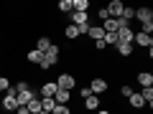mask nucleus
Here are the masks:
<instances>
[{"label":"nucleus","instance_id":"nucleus-9","mask_svg":"<svg viewBox=\"0 0 153 114\" xmlns=\"http://www.w3.org/2000/svg\"><path fill=\"white\" fill-rule=\"evenodd\" d=\"M133 36H135V31H133L130 26H125V28L117 31V41H120V43H133Z\"/></svg>","mask_w":153,"mask_h":114},{"label":"nucleus","instance_id":"nucleus-35","mask_svg":"<svg viewBox=\"0 0 153 114\" xmlns=\"http://www.w3.org/2000/svg\"><path fill=\"white\" fill-rule=\"evenodd\" d=\"M38 114H49V112H44V109H41V112H38Z\"/></svg>","mask_w":153,"mask_h":114},{"label":"nucleus","instance_id":"nucleus-31","mask_svg":"<svg viewBox=\"0 0 153 114\" xmlns=\"http://www.w3.org/2000/svg\"><path fill=\"white\" fill-rule=\"evenodd\" d=\"M107 46H105V41H94V51H105Z\"/></svg>","mask_w":153,"mask_h":114},{"label":"nucleus","instance_id":"nucleus-2","mask_svg":"<svg viewBox=\"0 0 153 114\" xmlns=\"http://www.w3.org/2000/svg\"><path fill=\"white\" fill-rule=\"evenodd\" d=\"M56 86H59V89H64V91H71V89H74L76 86V76L74 74H66V71H64V74H59V76H56Z\"/></svg>","mask_w":153,"mask_h":114},{"label":"nucleus","instance_id":"nucleus-7","mask_svg":"<svg viewBox=\"0 0 153 114\" xmlns=\"http://www.w3.org/2000/svg\"><path fill=\"white\" fill-rule=\"evenodd\" d=\"M54 102L59 104V107H69V102H71V91H64V89H56V94H54Z\"/></svg>","mask_w":153,"mask_h":114},{"label":"nucleus","instance_id":"nucleus-4","mask_svg":"<svg viewBox=\"0 0 153 114\" xmlns=\"http://www.w3.org/2000/svg\"><path fill=\"white\" fill-rule=\"evenodd\" d=\"M133 43H138L140 48H153V36H148V33H143V31H138L135 36H133Z\"/></svg>","mask_w":153,"mask_h":114},{"label":"nucleus","instance_id":"nucleus-14","mask_svg":"<svg viewBox=\"0 0 153 114\" xmlns=\"http://www.w3.org/2000/svg\"><path fill=\"white\" fill-rule=\"evenodd\" d=\"M89 0H71V10L74 13H89Z\"/></svg>","mask_w":153,"mask_h":114},{"label":"nucleus","instance_id":"nucleus-24","mask_svg":"<svg viewBox=\"0 0 153 114\" xmlns=\"http://www.w3.org/2000/svg\"><path fill=\"white\" fill-rule=\"evenodd\" d=\"M102 41H105V46H112V48H115L117 43H120V41H117V33H105V38H102Z\"/></svg>","mask_w":153,"mask_h":114},{"label":"nucleus","instance_id":"nucleus-29","mask_svg":"<svg viewBox=\"0 0 153 114\" xmlns=\"http://www.w3.org/2000/svg\"><path fill=\"white\" fill-rule=\"evenodd\" d=\"M51 114H71V109H69V107H59V104H56Z\"/></svg>","mask_w":153,"mask_h":114},{"label":"nucleus","instance_id":"nucleus-22","mask_svg":"<svg viewBox=\"0 0 153 114\" xmlns=\"http://www.w3.org/2000/svg\"><path fill=\"white\" fill-rule=\"evenodd\" d=\"M115 48H117V53H120L123 58H125V56H133V43H117Z\"/></svg>","mask_w":153,"mask_h":114},{"label":"nucleus","instance_id":"nucleus-28","mask_svg":"<svg viewBox=\"0 0 153 114\" xmlns=\"http://www.w3.org/2000/svg\"><path fill=\"white\" fill-rule=\"evenodd\" d=\"M120 94H123V96H130V94H133V86H130V84H123V86H120Z\"/></svg>","mask_w":153,"mask_h":114},{"label":"nucleus","instance_id":"nucleus-26","mask_svg":"<svg viewBox=\"0 0 153 114\" xmlns=\"http://www.w3.org/2000/svg\"><path fill=\"white\" fill-rule=\"evenodd\" d=\"M56 8H59L61 13H71V0H59V5H56Z\"/></svg>","mask_w":153,"mask_h":114},{"label":"nucleus","instance_id":"nucleus-27","mask_svg":"<svg viewBox=\"0 0 153 114\" xmlns=\"http://www.w3.org/2000/svg\"><path fill=\"white\" fill-rule=\"evenodd\" d=\"M10 89V79L8 76H0V91H8Z\"/></svg>","mask_w":153,"mask_h":114},{"label":"nucleus","instance_id":"nucleus-19","mask_svg":"<svg viewBox=\"0 0 153 114\" xmlns=\"http://www.w3.org/2000/svg\"><path fill=\"white\" fill-rule=\"evenodd\" d=\"M49 48H51V38H49V36H41V38L36 41V51H41V53H46Z\"/></svg>","mask_w":153,"mask_h":114},{"label":"nucleus","instance_id":"nucleus-21","mask_svg":"<svg viewBox=\"0 0 153 114\" xmlns=\"http://www.w3.org/2000/svg\"><path fill=\"white\" fill-rule=\"evenodd\" d=\"M64 36L69 38V41H76V38H79V28H76V26H71V23H69V26L64 28Z\"/></svg>","mask_w":153,"mask_h":114},{"label":"nucleus","instance_id":"nucleus-32","mask_svg":"<svg viewBox=\"0 0 153 114\" xmlns=\"http://www.w3.org/2000/svg\"><path fill=\"white\" fill-rule=\"evenodd\" d=\"M89 94H92V91H89V86H84V89H82V91H79V96H82V99H87V96H89Z\"/></svg>","mask_w":153,"mask_h":114},{"label":"nucleus","instance_id":"nucleus-33","mask_svg":"<svg viewBox=\"0 0 153 114\" xmlns=\"http://www.w3.org/2000/svg\"><path fill=\"white\" fill-rule=\"evenodd\" d=\"M16 114H28V109H26V107H18V109H16Z\"/></svg>","mask_w":153,"mask_h":114},{"label":"nucleus","instance_id":"nucleus-3","mask_svg":"<svg viewBox=\"0 0 153 114\" xmlns=\"http://www.w3.org/2000/svg\"><path fill=\"white\" fill-rule=\"evenodd\" d=\"M16 86H10V89H8V91H5V96H3V102H0V107H3V109H5V112H16V109H18V99H16Z\"/></svg>","mask_w":153,"mask_h":114},{"label":"nucleus","instance_id":"nucleus-30","mask_svg":"<svg viewBox=\"0 0 153 114\" xmlns=\"http://www.w3.org/2000/svg\"><path fill=\"white\" fill-rule=\"evenodd\" d=\"M97 18H100V20H110V15H107V8H100V10H97Z\"/></svg>","mask_w":153,"mask_h":114},{"label":"nucleus","instance_id":"nucleus-20","mask_svg":"<svg viewBox=\"0 0 153 114\" xmlns=\"http://www.w3.org/2000/svg\"><path fill=\"white\" fill-rule=\"evenodd\" d=\"M26 109H28V114H38V112H41V99H31V102H28L26 104Z\"/></svg>","mask_w":153,"mask_h":114},{"label":"nucleus","instance_id":"nucleus-10","mask_svg":"<svg viewBox=\"0 0 153 114\" xmlns=\"http://www.w3.org/2000/svg\"><path fill=\"white\" fill-rule=\"evenodd\" d=\"M56 89H59V86H56L54 81H44V84H41V99H51L56 94Z\"/></svg>","mask_w":153,"mask_h":114},{"label":"nucleus","instance_id":"nucleus-11","mask_svg":"<svg viewBox=\"0 0 153 114\" xmlns=\"http://www.w3.org/2000/svg\"><path fill=\"white\" fill-rule=\"evenodd\" d=\"M128 102H130V109H135V112H140V109H146V102H143V96L138 91H133L130 96H128Z\"/></svg>","mask_w":153,"mask_h":114},{"label":"nucleus","instance_id":"nucleus-8","mask_svg":"<svg viewBox=\"0 0 153 114\" xmlns=\"http://www.w3.org/2000/svg\"><path fill=\"white\" fill-rule=\"evenodd\" d=\"M69 15H71V26H76V28L79 26H89V13H74L71 10Z\"/></svg>","mask_w":153,"mask_h":114},{"label":"nucleus","instance_id":"nucleus-34","mask_svg":"<svg viewBox=\"0 0 153 114\" xmlns=\"http://www.w3.org/2000/svg\"><path fill=\"white\" fill-rule=\"evenodd\" d=\"M94 114H112V112H110V109H97Z\"/></svg>","mask_w":153,"mask_h":114},{"label":"nucleus","instance_id":"nucleus-1","mask_svg":"<svg viewBox=\"0 0 153 114\" xmlns=\"http://www.w3.org/2000/svg\"><path fill=\"white\" fill-rule=\"evenodd\" d=\"M107 89H110V81H107V79H102V76H94L92 81H89V91H92L94 96L107 94Z\"/></svg>","mask_w":153,"mask_h":114},{"label":"nucleus","instance_id":"nucleus-15","mask_svg":"<svg viewBox=\"0 0 153 114\" xmlns=\"http://www.w3.org/2000/svg\"><path fill=\"white\" fill-rule=\"evenodd\" d=\"M26 61H28V64H33V66H38L41 61H44V53H41V51H36V48H31V51L26 53Z\"/></svg>","mask_w":153,"mask_h":114},{"label":"nucleus","instance_id":"nucleus-25","mask_svg":"<svg viewBox=\"0 0 153 114\" xmlns=\"http://www.w3.org/2000/svg\"><path fill=\"white\" fill-rule=\"evenodd\" d=\"M54 107H56V102H54V96L51 99H41V109H44V112H54Z\"/></svg>","mask_w":153,"mask_h":114},{"label":"nucleus","instance_id":"nucleus-18","mask_svg":"<svg viewBox=\"0 0 153 114\" xmlns=\"http://www.w3.org/2000/svg\"><path fill=\"white\" fill-rule=\"evenodd\" d=\"M87 36L92 38V41H102V38H105V31H102V26H89Z\"/></svg>","mask_w":153,"mask_h":114},{"label":"nucleus","instance_id":"nucleus-16","mask_svg":"<svg viewBox=\"0 0 153 114\" xmlns=\"http://www.w3.org/2000/svg\"><path fill=\"white\" fill-rule=\"evenodd\" d=\"M84 109H87V112H97V109H100V96L89 94V96L84 99Z\"/></svg>","mask_w":153,"mask_h":114},{"label":"nucleus","instance_id":"nucleus-13","mask_svg":"<svg viewBox=\"0 0 153 114\" xmlns=\"http://www.w3.org/2000/svg\"><path fill=\"white\" fill-rule=\"evenodd\" d=\"M16 99H18V107H26L31 99H36V94H33V89H26V91H18Z\"/></svg>","mask_w":153,"mask_h":114},{"label":"nucleus","instance_id":"nucleus-6","mask_svg":"<svg viewBox=\"0 0 153 114\" xmlns=\"http://www.w3.org/2000/svg\"><path fill=\"white\" fill-rule=\"evenodd\" d=\"M135 18L140 20V26L153 23V10H151V8H135Z\"/></svg>","mask_w":153,"mask_h":114},{"label":"nucleus","instance_id":"nucleus-12","mask_svg":"<svg viewBox=\"0 0 153 114\" xmlns=\"http://www.w3.org/2000/svg\"><path fill=\"white\" fill-rule=\"evenodd\" d=\"M138 84H140V89H146V86H153V74L151 71H138Z\"/></svg>","mask_w":153,"mask_h":114},{"label":"nucleus","instance_id":"nucleus-5","mask_svg":"<svg viewBox=\"0 0 153 114\" xmlns=\"http://www.w3.org/2000/svg\"><path fill=\"white\" fill-rule=\"evenodd\" d=\"M105 8H107V15L117 20V18H120V13H123V8H125V5H123V0H110V3H107Z\"/></svg>","mask_w":153,"mask_h":114},{"label":"nucleus","instance_id":"nucleus-23","mask_svg":"<svg viewBox=\"0 0 153 114\" xmlns=\"http://www.w3.org/2000/svg\"><path fill=\"white\" fill-rule=\"evenodd\" d=\"M120 18H123V20H125V23H130L133 20V18H135V8H123V13H120Z\"/></svg>","mask_w":153,"mask_h":114},{"label":"nucleus","instance_id":"nucleus-17","mask_svg":"<svg viewBox=\"0 0 153 114\" xmlns=\"http://www.w3.org/2000/svg\"><path fill=\"white\" fill-rule=\"evenodd\" d=\"M117 28H120V18H117V20L110 18V20L102 23V31H105V33H117Z\"/></svg>","mask_w":153,"mask_h":114}]
</instances>
